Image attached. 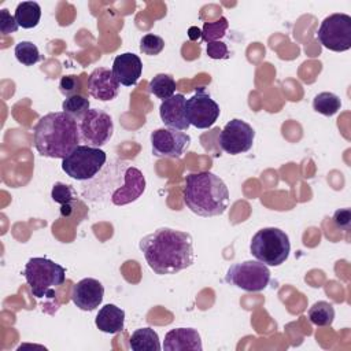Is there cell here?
I'll return each instance as SVG.
<instances>
[{
    "mask_svg": "<svg viewBox=\"0 0 351 351\" xmlns=\"http://www.w3.org/2000/svg\"><path fill=\"white\" fill-rule=\"evenodd\" d=\"M96 193L88 196L85 200L101 202L108 199L115 206H125L137 200L145 191V178L143 173L122 160L111 162L104 165L100 173L86 181L82 185V196L97 191Z\"/></svg>",
    "mask_w": 351,
    "mask_h": 351,
    "instance_id": "2",
    "label": "cell"
},
{
    "mask_svg": "<svg viewBox=\"0 0 351 351\" xmlns=\"http://www.w3.org/2000/svg\"><path fill=\"white\" fill-rule=\"evenodd\" d=\"M148 89L151 93H154L156 97L166 100L171 97L176 92V81L170 74L159 73L156 74L148 85Z\"/></svg>",
    "mask_w": 351,
    "mask_h": 351,
    "instance_id": "24",
    "label": "cell"
},
{
    "mask_svg": "<svg viewBox=\"0 0 351 351\" xmlns=\"http://www.w3.org/2000/svg\"><path fill=\"white\" fill-rule=\"evenodd\" d=\"M225 281L247 292H259L269 285L270 270L259 261H244L228 269Z\"/></svg>",
    "mask_w": 351,
    "mask_h": 351,
    "instance_id": "8",
    "label": "cell"
},
{
    "mask_svg": "<svg viewBox=\"0 0 351 351\" xmlns=\"http://www.w3.org/2000/svg\"><path fill=\"white\" fill-rule=\"evenodd\" d=\"M62 110L66 114L75 118L77 121H80L90 110V103L85 96L78 93V95L66 97L64 101L62 103Z\"/></svg>",
    "mask_w": 351,
    "mask_h": 351,
    "instance_id": "26",
    "label": "cell"
},
{
    "mask_svg": "<svg viewBox=\"0 0 351 351\" xmlns=\"http://www.w3.org/2000/svg\"><path fill=\"white\" fill-rule=\"evenodd\" d=\"M318 41L328 49L344 52L351 48V16L343 12L326 16L317 32Z\"/></svg>",
    "mask_w": 351,
    "mask_h": 351,
    "instance_id": "9",
    "label": "cell"
},
{
    "mask_svg": "<svg viewBox=\"0 0 351 351\" xmlns=\"http://www.w3.org/2000/svg\"><path fill=\"white\" fill-rule=\"evenodd\" d=\"M59 90L63 96L69 97L78 95L81 90V78L78 75H63L59 81Z\"/></svg>",
    "mask_w": 351,
    "mask_h": 351,
    "instance_id": "30",
    "label": "cell"
},
{
    "mask_svg": "<svg viewBox=\"0 0 351 351\" xmlns=\"http://www.w3.org/2000/svg\"><path fill=\"white\" fill-rule=\"evenodd\" d=\"M219 106L204 88H196L192 97L185 100V117L189 125L197 129L211 128L219 117Z\"/></svg>",
    "mask_w": 351,
    "mask_h": 351,
    "instance_id": "11",
    "label": "cell"
},
{
    "mask_svg": "<svg viewBox=\"0 0 351 351\" xmlns=\"http://www.w3.org/2000/svg\"><path fill=\"white\" fill-rule=\"evenodd\" d=\"M182 196L186 207L200 217L222 215L229 206L226 184L211 171L188 174Z\"/></svg>",
    "mask_w": 351,
    "mask_h": 351,
    "instance_id": "4",
    "label": "cell"
},
{
    "mask_svg": "<svg viewBox=\"0 0 351 351\" xmlns=\"http://www.w3.org/2000/svg\"><path fill=\"white\" fill-rule=\"evenodd\" d=\"M165 48V41L156 34H145L140 40V51L144 55L155 56L159 55Z\"/></svg>",
    "mask_w": 351,
    "mask_h": 351,
    "instance_id": "29",
    "label": "cell"
},
{
    "mask_svg": "<svg viewBox=\"0 0 351 351\" xmlns=\"http://www.w3.org/2000/svg\"><path fill=\"white\" fill-rule=\"evenodd\" d=\"M163 348L166 351H202V339L193 328H174L165 336Z\"/></svg>",
    "mask_w": 351,
    "mask_h": 351,
    "instance_id": "18",
    "label": "cell"
},
{
    "mask_svg": "<svg viewBox=\"0 0 351 351\" xmlns=\"http://www.w3.org/2000/svg\"><path fill=\"white\" fill-rule=\"evenodd\" d=\"M129 347L133 351H160L158 333L151 328L136 329L129 340Z\"/></svg>",
    "mask_w": 351,
    "mask_h": 351,
    "instance_id": "21",
    "label": "cell"
},
{
    "mask_svg": "<svg viewBox=\"0 0 351 351\" xmlns=\"http://www.w3.org/2000/svg\"><path fill=\"white\" fill-rule=\"evenodd\" d=\"M250 251L256 261L266 266H280L288 259L289 237L278 228L259 229L251 239Z\"/></svg>",
    "mask_w": 351,
    "mask_h": 351,
    "instance_id": "6",
    "label": "cell"
},
{
    "mask_svg": "<svg viewBox=\"0 0 351 351\" xmlns=\"http://www.w3.org/2000/svg\"><path fill=\"white\" fill-rule=\"evenodd\" d=\"M119 82L107 67H96L88 77V90L92 97L100 101H110L119 92Z\"/></svg>",
    "mask_w": 351,
    "mask_h": 351,
    "instance_id": "15",
    "label": "cell"
},
{
    "mask_svg": "<svg viewBox=\"0 0 351 351\" xmlns=\"http://www.w3.org/2000/svg\"><path fill=\"white\" fill-rule=\"evenodd\" d=\"M185 100L186 99L184 95L176 93L162 101L159 107V115L167 128L184 132L191 126L185 117Z\"/></svg>",
    "mask_w": 351,
    "mask_h": 351,
    "instance_id": "16",
    "label": "cell"
},
{
    "mask_svg": "<svg viewBox=\"0 0 351 351\" xmlns=\"http://www.w3.org/2000/svg\"><path fill=\"white\" fill-rule=\"evenodd\" d=\"M95 324H96L97 329L104 333H110V335L119 333L123 330L125 311L112 303L104 304L99 310Z\"/></svg>",
    "mask_w": 351,
    "mask_h": 351,
    "instance_id": "19",
    "label": "cell"
},
{
    "mask_svg": "<svg viewBox=\"0 0 351 351\" xmlns=\"http://www.w3.org/2000/svg\"><path fill=\"white\" fill-rule=\"evenodd\" d=\"M111 70L121 85L132 86L136 85L141 77L143 63L136 53L125 52L115 56Z\"/></svg>",
    "mask_w": 351,
    "mask_h": 351,
    "instance_id": "17",
    "label": "cell"
},
{
    "mask_svg": "<svg viewBox=\"0 0 351 351\" xmlns=\"http://www.w3.org/2000/svg\"><path fill=\"white\" fill-rule=\"evenodd\" d=\"M23 276L34 298H52L55 289L63 285L66 280V270L51 259L30 258L25 265Z\"/></svg>",
    "mask_w": 351,
    "mask_h": 351,
    "instance_id": "5",
    "label": "cell"
},
{
    "mask_svg": "<svg viewBox=\"0 0 351 351\" xmlns=\"http://www.w3.org/2000/svg\"><path fill=\"white\" fill-rule=\"evenodd\" d=\"M104 298V287L96 278H82L80 280L71 291L73 303L84 311H92L99 307Z\"/></svg>",
    "mask_w": 351,
    "mask_h": 351,
    "instance_id": "14",
    "label": "cell"
},
{
    "mask_svg": "<svg viewBox=\"0 0 351 351\" xmlns=\"http://www.w3.org/2000/svg\"><path fill=\"white\" fill-rule=\"evenodd\" d=\"M207 55L211 59H226L229 51L223 41H211L207 44Z\"/></svg>",
    "mask_w": 351,
    "mask_h": 351,
    "instance_id": "33",
    "label": "cell"
},
{
    "mask_svg": "<svg viewBox=\"0 0 351 351\" xmlns=\"http://www.w3.org/2000/svg\"><path fill=\"white\" fill-rule=\"evenodd\" d=\"M333 223L336 228L341 230H348L351 226V210L350 208H339L333 214Z\"/></svg>",
    "mask_w": 351,
    "mask_h": 351,
    "instance_id": "32",
    "label": "cell"
},
{
    "mask_svg": "<svg viewBox=\"0 0 351 351\" xmlns=\"http://www.w3.org/2000/svg\"><path fill=\"white\" fill-rule=\"evenodd\" d=\"M18 27H19V25L16 22L15 16H12L7 8L0 10V33L3 36H7L10 33H15L18 30Z\"/></svg>",
    "mask_w": 351,
    "mask_h": 351,
    "instance_id": "31",
    "label": "cell"
},
{
    "mask_svg": "<svg viewBox=\"0 0 351 351\" xmlns=\"http://www.w3.org/2000/svg\"><path fill=\"white\" fill-rule=\"evenodd\" d=\"M191 144V136L182 130L160 128L151 133L152 154L156 158H181Z\"/></svg>",
    "mask_w": 351,
    "mask_h": 351,
    "instance_id": "13",
    "label": "cell"
},
{
    "mask_svg": "<svg viewBox=\"0 0 351 351\" xmlns=\"http://www.w3.org/2000/svg\"><path fill=\"white\" fill-rule=\"evenodd\" d=\"M15 58L23 66H33L41 60L40 51L32 41H19L14 49Z\"/></svg>",
    "mask_w": 351,
    "mask_h": 351,
    "instance_id": "27",
    "label": "cell"
},
{
    "mask_svg": "<svg viewBox=\"0 0 351 351\" xmlns=\"http://www.w3.org/2000/svg\"><path fill=\"white\" fill-rule=\"evenodd\" d=\"M148 266L159 276L176 274L195 262L193 240L188 232L158 228L138 243Z\"/></svg>",
    "mask_w": 351,
    "mask_h": 351,
    "instance_id": "1",
    "label": "cell"
},
{
    "mask_svg": "<svg viewBox=\"0 0 351 351\" xmlns=\"http://www.w3.org/2000/svg\"><path fill=\"white\" fill-rule=\"evenodd\" d=\"M255 140V130L243 119L229 121L219 133V147L230 155H239L251 149Z\"/></svg>",
    "mask_w": 351,
    "mask_h": 351,
    "instance_id": "12",
    "label": "cell"
},
{
    "mask_svg": "<svg viewBox=\"0 0 351 351\" xmlns=\"http://www.w3.org/2000/svg\"><path fill=\"white\" fill-rule=\"evenodd\" d=\"M228 26L229 23L225 16H221L215 22H206L202 29V40L206 43L219 41V38H222L226 34Z\"/></svg>",
    "mask_w": 351,
    "mask_h": 351,
    "instance_id": "28",
    "label": "cell"
},
{
    "mask_svg": "<svg viewBox=\"0 0 351 351\" xmlns=\"http://www.w3.org/2000/svg\"><path fill=\"white\" fill-rule=\"evenodd\" d=\"M107 162V155L97 147L80 144L62 159V170L73 180L89 181L95 178Z\"/></svg>",
    "mask_w": 351,
    "mask_h": 351,
    "instance_id": "7",
    "label": "cell"
},
{
    "mask_svg": "<svg viewBox=\"0 0 351 351\" xmlns=\"http://www.w3.org/2000/svg\"><path fill=\"white\" fill-rule=\"evenodd\" d=\"M14 16L21 27L33 29L40 22L41 7L36 1H22L16 5Z\"/></svg>",
    "mask_w": 351,
    "mask_h": 351,
    "instance_id": "22",
    "label": "cell"
},
{
    "mask_svg": "<svg viewBox=\"0 0 351 351\" xmlns=\"http://www.w3.org/2000/svg\"><path fill=\"white\" fill-rule=\"evenodd\" d=\"M78 132L81 143L90 147H103L114 133V123L110 114L99 108H90L80 121Z\"/></svg>",
    "mask_w": 351,
    "mask_h": 351,
    "instance_id": "10",
    "label": "cell"
},
{
    "mask_svg": "<svg viewBox=\"0 0 351 351\" xmlns=\"http://www.w3.org/2000/svg\"><path fill=\"white\" fill-rule=\"evenodd\" d=\"M33 143L41 156L63 159L81 143L78 121L64 111L48 112L34 126Z\"/></svg>",
    "mask_w": 351,
    "mask_h": 351,
    "instance_id": "3",
    "label": "cell"
},
{
    "mask_svg": "<svg viewBox=\"0 0 351 351\" xmlns=\"http://www.w3.org/2000/svg\"><path fill=\"white\" fill-rule=\"evenodd\" d=\"M51 197L55 203L60 204V214L69 218L74 211V203L77 202V191L64 182H55L51 191Z\"/></svg>",
    "mask_w": 351,
    "mask_h": 351,
    "instance_id": "20",
    "label": "cell"
},
{
    "mask_svg": "<svg viewBox=\"0 0 351 351\" xmlns=\"http://www.w3.org/2000/svg\"><path fill=\"white\" fill-rule=\"evenodd\" d=\"M308 319L315 326H330L335 319V308L329 302H315L308 308Z\"/></svg>",
    "mask_w": 351,
    "mask_h": 351,
    "instance_id": "23",
    "label": "cell"
},
{
    "mask_svg": "<svg viewBox=\"0 0 351 351\" xmlns=\"http://www.w3.org/2000/svg\"><path fill=\"white\" fill-rule=\"evenodd\" d=\"M340 97L332 92H321L313 99V108L325 117L335 115L340 110Z\"/></svg>",
    "mask_w": 351,
    "mask_h": 351,
    "instance_id": "25",
    "label": "cell"
}]
</instances>
